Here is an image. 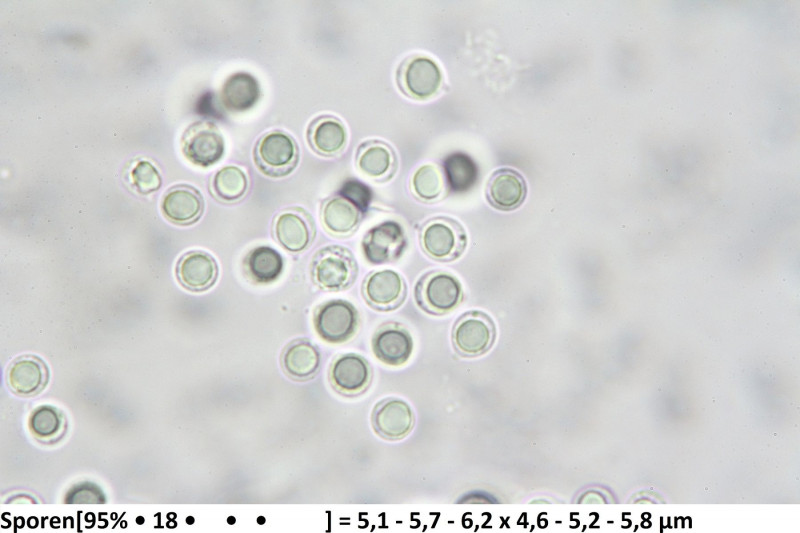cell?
<instances>
[{"instance_id":"obj_29","label":"cell","mask_w":800,"mask_h":533,"mask_svg":"<svg viewBox=\"0 0 800 533\" xmlns=\"http://www.w3.org/2000/svg\"><path fill=\"white\" fill-rule=\"evenodd\" d=\"M131 179L137 191L150 194L161 186V176L154 165L148 161H139L131 171Z\"/></svg>"},{"instance_id":"obj_17","label":"cell","mask_w":800,"mask_h":533,"mask_svg":"<svg viewBox=\"0 0 800 533\" xmlns=\"http://www.w3.org/2000/svg\"><path fill=\"white\" fill-rule=\"evenodd\" d=\"M284 374L291 380L305 382L316 376L321 364L318 348L308 339L299 338L288 343L280 357Z\"/></svg>"},{"instance_id":"obj_31","label":"cell","mask_w":800,"mask_h":533,"mask_svg":"<svg viewBox=\"0 0 800 533\" xmlns=\"http://www.w3.org/2000/svg\"><path fill=\"white\" fill-rule=\"evenodd\" d=\"M137 522H139V524H142L141 522H144V519L142 517H138Z\"/></svg>"},{"instance_id":"obj_23","label":"cell","mask_w":800,"mask_h":533,"mask_svg":"<svg viewBox=\"0 0 800 533\" xmlns=\"http://www.w3.org/2000/svg\"><path fill=\"white\" fill-rule=\"evenodd\" d=\"M259 98V82L246 72L231 74L225 80L220 93L222 105L231 112L247 111L255 106Z\"/></svg>"},{"instance_id":"obj_27","label":"cell","mask_w":800,"mask_h":533,"mask_svg":"<svg viewBox=\"0 0 800 533\" xmlns=\"http://www.w3.org/2000/svg\"><path fill=\"white\" fill-rule=\"evenodd\" d=\"M248 185L245 171L238 166L228 165L215 173L211 182V190L217 199L233 203L245 196Z\"/></svg>"},{"instance_id":"obj_8","label":"cell","mask_w":800,"mask_h":533,"mask_svg":"<svg viewBox=\"0 0 800 533\" xmlns=\"http://www.w3.org/2000/svg\"><path fill=\"white\" fill-rule=\"evenodd\" d=\"M407 246L402 225L393 220L383 221L370 228L361 242L364 258L371 264H386L398 260Z\"/></svg>"},{"instance_id":"obj_5","label":"cell","mask_w":800,"mask_h":533,"mask_svg":"<svg viewBox=\"0 0 800 533\" xmlns=\"http://www.w3.org/2000/svg\"><path fill=\"white\" fill-rule=\"evenodd\" d=\"M419 241L424 253L433 260L449 262L459 258L467 245L464 228L454 219L438 217L426 222Z\"/></svg>"},{"instance_id":"obj_11","label":"cell","mask_w":800,"mask_h":533,"mask_svg":"<svg viewBox=\"0 0 800 533\" xmlns=\"http://www.w3.org/2000/svg\"><path fill=\"white\" fill-rule=\"evenodd\" d=\"M362 294L371 308L388 312L403 304L407 285L400 273L392 269H382L366 276L362 284Z\"/></svg>"},{"instance_id":"obj_19","label":"cell","mask_w":800,"mask_h":533,"mask_svg":"<svg viewBox=\"0 0 800 533\" xmlns=\"http://www.w3.org/2000/svg\"><path fill=\"white\" fill-rule=\"evenodd\" d=\"M356 165L366 177L383 182L394 175L397 159L390 145L379 140H370L358 147Z\"/></svg>"},{"instance_id":"obj_1","label":"cell","mask_w":800,"mask_h":533,"mask_svg":"<svg viewBox=\"0 0 800 533\" xmlns=\"http://www.w3.org/2000/svg\"><path fill=\"white\" fill-rule=\"evenodd\" d=\"M310 275L319 289L340 292L350 288L355 282L358 264L350 249L341 245H328L313 256Z\"/></svg>"},{"instance_id":"obj_10","label":"cell","mask_w":800,"mask_h":533,"mask_svg":"<svg viewBox=\"0 0 800 533\" xmlns=\"http://www.w3.org/2000/svg\"><path fill=\"white\" fill-rule=\"evenodd\" d=\"M273 234L286 251L301 253L312 244L316 228L311 215L305 209L291 207L275 217Z\"/></svg>"},{"instance_id":"obj_26","label":"cell","mask_w":800,"mask_h":533,"mask_svg":"<svg viewBox=\"0 0 800 533\" xmlns=\"http://www.w3.org/2000/svg\"><path fill=\"white\" fill-rule=\"evenodd\" d=\"M443 166L446 182L454 193L469 191L478 180V167L467 154H450L445 158Z\"/></svg>"},{"instance_id":"obj_4","label":"cell","mask_w":800,"mask_h":533,"mask_svg":"<svg viewBox=\"0 0 800 533\" xmlns=\"http://www.w3.org/2000/svg\"><path fill=\"white\" fill-rule=\"evenodd\" d=\"M360 323L356 307L343 299L323 302L314 311L313 326L321 340L329 344H343L357 333Z\"/></svg>"},{"instance_id":"obj_3","label":"cell","mask_w":800,"mask_h":533,"mask_svg":"<svg viewBox=\"0 0 800 533\" xmlns=\"http://www.w3.org/2000/svg\"><path fill=\"white\" fill-rule=\"evenodd\" d=\"M414 296L417 305L426 313L441 316L460 304L463 289L460 281L451 273L433 270L417 281Z\"/></svg>"},{"instance_id":"obj_30","label":"cell","mask_w":800,"mask_h":533,"mask_svg":"<svg viewBox=\"0 0 800 533\" xmlns=\"http://www.w3.org/2000/svg\"><path fill=\"white\" fill-rule=\"evenodd\" d=\"M338 194L355 204L364 214L368 211L372 201L371 189L357 179L351 178L344 181Z\"/></svg>"},{"instance_id":"obj_20","label":"cell","mask_w":800,"mask_h":533,"mask_svg":"<svg viewBox=\"0 0 800 533\" xmlns=\"http://www.w3.org/2000/svg\"><path fill=\"white\" fill-rule=\"evenodd\" d=\"M364 213L347 198L337 194L323 201L320 217L325 230L337 237L353 234L359 227Z\"/></svg>"},{"instance_id":"obj_7","label":"cell","mask_w":800,"mask_h":533,"mask_svg":"<svg viewBox=\"0 0 800 533\" xmlns=\"http://www.w3.org/2000/svg\"><path fill=\"white\" fill-rule=\"evenodd\" d=\"M372 377L373 372L368 360L356 353L336 356L328 372L332 389L348 398L364 394L371 385Z\"/></svg>"},{"instance_id":"obj_14","label":"cell","mask_w":800,"mask_h":533,"mask_svg":"<svg viewBox=\"0 0 800 533\" xmlns=\"http://www.w3.org/2000/svg\"><path fill=\"white\" fill-rule=\"evenodd\" d=\"M442 74L438 65L430 58L415 56L407 59L398 71L400 88L415 99H427L440 87Z\"/></svg>"},{"instance_id":"obj_28","label":"cell","mask_w":800,"mask_h":533,"mask_svg":"<svg viewBox=\"0 0 800 533\" xmlns=\"http://www.w3.org/2000/svg\"><path fill=\"white\" fill-rule=\"evenodd\" d=\"M445 188V177L434 164L420 166L411 178V189L414 195L423 201L438 199Z\"/></svg>"},{"instance_id":"obj_18","label":"cell","mask_w":800,"mask_h":533,"mask_svg":"<svg viewBox=\"0 0 800 533\" xmlns=\"http://www.w3.org/2000/svg\"><path fill=\"white\" fill-rule=\"evenodd\" d=\"M161 210L171 222L189 225L198 221L204 211L201 193L190 185H177L163 196Z\"/></svg>"},{"instance_id":"obj_12","label":"cell","mask_w":800,"mask_h":533,"mask_svg":"<svg viewBox=\"0 0 800 533\" xmlns=\"http://www.w3.org/2000/svg\"><path fill=\"white\" fill-rule=\"evenodd\" d=\"M374 432L388 441H398L412 431L415 415L410 405L397 397H388L376 403L371 414Z\"/></svg>"},{"instance_id":"obj_16","label":"cell","mask_w":800,"mask_h":533,"mask_svg":"<svg viewBox=\"0 0 800 533\" xmlns=\"http://www.w3.org/2000/svg\"><path fill=\"white\" fill-rule=\"evenodd\" d=\"M218 273L219 269L215 259L201 250L184 254L176 266V275L180 284L194 292H202L211 288L218 278Z\"/></svg>"},{"instance_id":"obj_21","label":"cell","mask_w":800,"mask_h":533,"mask_svg":"<svg viewBox=\"0 0 800 533\" xmlns=\"http://www.w3.org/2000/svg\"><path fill=\"white\" fill-rule=\"evenodd\" d=\"M526 183L515 170L503 168L488 181L486 195L492 206L509 211L519 207L526 197Z\"/></svg>"},{"instance_id":"obj_2","label":"cell","mask_w":800,"mask_h":533,"mask_svg":"<svg viewBox=\"0 0 800 533\" xmlns=\"http://www.w3.org/2000/svg\"><path fill=\"white\" fill-rule=\"evenodd\" d=\"M253 159L261 173L272 178H281L296 168L299 148L288 133L273 130L258 139L253 150Z\"/></svg>"},{"instance_id":"obj_25","label":"cell","mask_w":800,"mask_h":533,"mask_svg":"<svg viewBox=\"0 0 800 533\" xmlns=\"http://www.w3.org/2000/svg\"><path fill=\"white\" fill-rule=\"evenodd\" d=\"M29 428L33 436L41 443L58 442L66 431V419L62 412L51 406L36 408L29 418Z\"/></svg>"},{"instance_id":"obj_6","label":"cell","mask_w":800,"mask_h":533,"mask_svg":"<svg viewBox=\"0 0 800 533\" xmlns=\"http://www.w3.org/2000/svg\"><path fill=\"white\" fill-rule=\"evenodd\" d=\"M452 345L457 354L473 358L487 353L495 343L496 326L491 317L477 310L461 315L452 328Z\"/></svg>"},{"instance_id":"obj_15","label":"cell","mask_w":800,"mask_h":533,"mask_svg":"<svg viewBox=\"0 0 800 533\" xmlns=\"http://www.w3.org/2000/svg\"><path fill=\"white\" fill-rule=\"evenodd\" d=\"M49 370L45 363L34 355H23L8 367L6 381L10 390L20 396H35L47 385Z\"/></svg>"},{"instance_id":"obj_24","label":"cell","mask_w":800,"mask_h":533,"mask_svg":"<svg viewBox=\"0 0 800 533\" xmlns=\"http://www.w3.org/2000/svg\"><path fill=\"white\" fill-rule=\"evenodd\" d=\"M243 266L251 281L257 284H270L282 275L284 259L275 248L260 245L247 253Z\"/></svg>"},{"instance_id":"obj_13","label":"cell","mask_w":800,"mask_h":533,"mask_svg":"<svg viewBox=\"0 0 800 533\" xmlns=\"http://www.w3.org/2000/svg\"><path fill=\"white\" fill-rule=\"evenodd\" d=\"M372 352L381 363L400 367L408 362L413 352V339L409 331L398 322L381 324L371 340Z\"/></svg>"},{"instance_id":"obj_22","label":"cell","mask_w":800,"mask_h":533,"mask_svg":"<svg viewBox=\"0 0 800 533\" xmlns=\"http://www.w3.org/2000/svg\"><path fill=\"white\" fill-rule=\"evenodd\" d=\"M347 129L341 120L332 115L315 118L307 130L310 147L319 155H339L347 144Z\"/></svg>"},{"instance_id":"obj_9","label":"cell","mask_w":800,"mask_h":533,"mask_svg":"<svg viewBox=\"0 0 800 533\" xmlns=\"http://www.w3.org/2000/svg\"><path fill=\"white\" fill-rule=\"evenodd\" d=\"M182 151L192 164L200 167L212 166L224 155L223 135L212 122H195L183 135Z\"/></svg>"}]
</instances>
